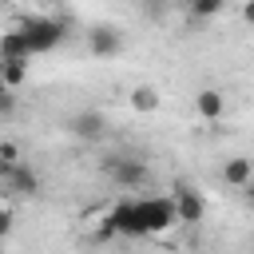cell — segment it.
Wrapping results in <instances>:
<instances>
[{"mask_svg": "<svg viewBox=\"0 0 254 254\" xmlns=\"http://www.w3.org/2000/svg\"><path fill=\"white\" fill-rule=\"evenodd\" d=\"M0 60H28L32 64V48H28V40L12 28V32H4V40H0Z\"/></svg>", "mask_w": 254, "mask_h": 254, "instance_id": "8fae6325", "label": "cell"}, {"mask_svg": "<svg viewBox=\"0 0 254 254\" xmlns=\"http://www.w3.org/2000/svg\"><path fill=\"white\" fill-rule=\"evenodd\" d=\"M246 202H250V206H254V183H250V187H246Z\"/></svg>", "mask_w": 254, "mask_h": 254, "instance_id": "d6986e66", "label": "cell"}, {"mask_svg": "<svg viewBox=\"0 0 254 254\" xmlns=\"http://www.w3.org/2000/svg\"><path fill=\"white\" fill-rule=\"evenodd\" d=\"M242 20H246V24H254V0H246V4H242Z\"/></svg>", "mask_w": 254, "mask_h": 254, "instance_id": "ac0fdd59", "label": "cell"}, {"mask_svg": "<svg viewBox=\"0 0 254 254\" xmlns=\"http://www.w3.org/2000/svg\"><path fill=\"white\" fill-rule=\"evenodd\" d=\"M4 190L8 194H20V198H32V194H40V175L28 163H20V167L4 171Z\"/></svg>", "mask_w": 254, "mask_h": 254, "instance_id": "52a82bcc", "label": "cell"}, {"mask_svg": "<svg viewBox=\"0 0 254 254\" xmlns=\"http://www.w3.org/2000/svg\"><path fill=\"white\" fill-rule=\"evenodd\" d=\"M0 167H4V171L20 167V147H16L12 139H4V143H0Z\"/></svg>", "mask_w": 254, "mask_h": 254, "instance_id": "9a60e30c", "label": "cell"}, {"mask_svg": "<svg viewBox=\"0 0 254 254\" xmlns=\"http://www.w3.org/2000/svg\"><path fill=\"white\" fill-rule=\"evenodd\" d=\"M28 60H0V79H4V91H16L24 79H28Z\"/></svg>", "mask_w": 254, "mask_h": 254, "instance_id": "7c38bea8", "label": "cell"}, {"mask_svg": "<svg viewBox=\"0 0 254 254\" xmlns=\"http://www.w3.org/2000/svg\"><path fill=\"white\" fill-rule=\"evenodd\" d=\"M119 48H123V36L111 24H95L87 32V52L91 56H119Z\"/></svg>", "mask_w": 254, "mask_h": 254, "instance_id": "ba28073f", "label": "cell"}, {"mask_svg": "<svg viewBox=\"0 0 254 254\" xmlns=\"http://www.w3.org/2000/svg\"><path fill=\"white\" fill-rule=\"evenodd\" d=\"M16 32H20L24 40H28L32 56L56 52V48H60V40L67 36V32H64V20H56V16H24Z\"/></svg>", "mask_w": 254, "mask_h": 254, "instance_id": "6da1fadb", "label": "cell"}, {"mask_svg": "<svg viewBox=\"0 0 254 254\" xmlns=\"http://www.w3.org/2000/svg\"><path fill=\"white\" fill-rule=\"evenodd\" d=\"M222 183H226V187L246 190V187L254 183V163H250V159H242V155L226 159V163H222Z\"/></svg>", "mask_w": 254, "mask_h": 254, "instance_id": "9c48e42d", "label": "cell"}, {"mask_svg": "<svg viewBox=\"0 0 254 254\" xmlns=\"http://www.w3.org/2000/svg\"><path fill=\"white\" fill-rule=\"evenodd\" d=\"M194 107H198V115H202L206 123H214V119L226 115V95H222L218 87H202V91L194 95Z\"/></svg>", "mask_w": 254, "mask_h": 254, "instance_id": "30bf717a", "label": "cell"}, {"mask_svg": "<svg viewBox=\"0 0 254 254\" xmlns=\"http://www.w3.org/2000/svg\"><path fill=\"white\" fill-rule=\"evenodd\" d=\"M171 198H175V210H179V222H187V226H198L202 218H206V202H202V194L190 187V183H175V190H171Z\"/></svg>", "mask_w": 254, "mask_h": 254, "instance_id": "5b68a950", "label": "cell"}, {"mask_svg": "<svg viewBox=\"0 0 254 254\" xmlns=\"http://www.w3.org/2000/svg\"><path fill=\"white\" fill-rule=\"evenodd\" d=\"M131 107H135L139 115H151V111H159V91H155L151 83H139V87L131 91Z\"/></svg>", "mask_w": 254, "mask_h": 254, "instance_id": "4fadbf2b", "label": "cell"}, {"mask_svg": "<svg viewBox=\"0 0 254 254\" xmlns=\"http://www.w3.org/2000/svg\"><path fill=\"white\" fill-rule=\"evenodd\" d=\"M12 107H16V99H12V91H4V95H0V115L12 119Z\"/></svg>", "mask_w": 254, "mask_h": 254, "instance_id": "2e32d148", "label": "cell"}, {"mask_svg": "<svg viewBox=\"0 0 254 254\" xmlns=\"http://www.w3.org/2000/svg\"><path fill=\"white\" fill-rule=\"evenodd\" d=\"M103 171L115 179V187H123V190H139V187H147V179H151V171H147V163L143 159H127V155H107L103 159Z\"/></svg>", "mask_w": 254, "mask_h": 254, "instance_id": "7a4b0ae2", "label": "cell"}, {"mask_svg": "<svg viewBox=\"0 0 254 254\" xmlns=\"http://www.w3.org/2000/svg\"><path fill=\"white\" fill-rule=\"evenodd\" d=\"M103 234H127V238L143 234L139 198H123V202H115V206L107 210V218H103Z\"/></svg>", "mask_w": 254, "mask_h": 254, "instance_id": "277c9868", "label": "cell"}, {"mask_svg": "<svg viewBox=\"0 0 254 254\" xmlns=\"http://www.w3.org/2000/svg\"><path fill=\"white\" fill-rule=\"evenodd\" d=\"M75 139H83V143H95L99 135H103V127H107V119L99 115V111H75V115H67V123H64Z\"/></svg>", "mask_w": 254, "mask_h": 254, "instance_id": "8992f818", "label": "cell"}, {"mask_svg": "<svg viewBox=\"0 0 254 254\" xmlns=\"http://www.w3.org/2000/svg\"><path fill=\"white\" fill-rule=\"evenodd\" d=\"M0 230H4V234L12 230V210H8V206H4V214H0Z\"/></svg>", "mask_w": 254, "mask_h": 254, "instance_id": "e0dca14e", "label": "cell"}, {"mask_svg": "<svg viewBox=\"0 0 254 254\" xmlns=\"http://www.w3.org/2000/svg\"><path fill=\"white\" fill-rule=\"evenodd\" d=\"M218 12H222V0H194L190 4V16H198V20H210Z\"/></svg>", "mask_w": 254, "mask_h": 254, "instance_id": "5bb4252c", "label": "cell"}, {"mask_svg": "<svg viewBox=\"0 0 254 254\" xmlns=\"http://www.w3.org/2000/svg\"><path fill=\"white\" fill-rule=\"evenodd\" d=\"M139 214H143V234H167L179 222V210H175L171 194H163V198H139Z\"/></svg>", "mask_w": 254, "mask_h": 254, "instance_id": "3957f363", "label": "cell"}]
</instances>
